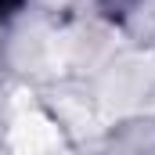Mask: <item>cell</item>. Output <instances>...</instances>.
Instances as JSON below:
<instances>
[{
    "label": "cell",
    "instance_id": "obj_1",
    "mask_svg": "<svg viewBox=\"0 0 155 155\" xmlns=\"http://www.w3.org/2000/svg\"><path fill=\"white\" fill-rule=\"evenodd\" d=\"M11 4H18V0H0V7H11Z\"/></svg>",
    "mask_w": 155,
    "mask_h": 155
}]
</instances>
